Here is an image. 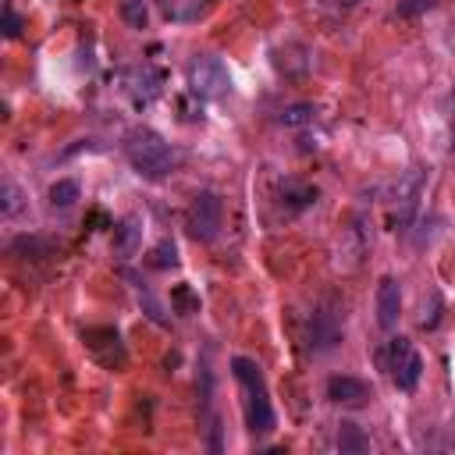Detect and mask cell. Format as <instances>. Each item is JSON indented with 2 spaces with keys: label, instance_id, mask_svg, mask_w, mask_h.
Segmentation results:
<instances>
[{
  "label": "cell",
  "instance_id": "obj_6",
  "mask_svg": "<svg viewBox=\"0 0 455 455\" xmlns=\"http://www.w3.org/2000/svg\"><path fill=\"white\" fill-rule=\"evenodd\" d=\"M327 398H331L334 405H352V409H359V405L370 402V384L359 380V377H348V373H334V377L327 380Z\"/></svg>",
  "mask_w": 455,
  "mask_h": 455
},
{
  "label": "cell",
  "instance_id": "obj_10",
  "mask_svg": "<svg viewBox=\"0 0 455 455\" xmlns=\"http://www.w3.org/2000/svg\"><path fill=\"white\" fill-rule=\"evenodd\" d=\"M156 4L171 21H196L210 7V0H156Z\"/></svg>",
  "mask_w": 455,
  "mask_h": 455
},
{
  "label": "cell",
  "instance_id": "obj_12",
  "mask_svg": "<svg viewBox=\"0 0 455 455\" xmlns=\"http://www.w3.org/2000/svg\"><path fill=\"white\" fill-rule=\"evenodd\" d=\"M316 121V107L313 103H288L281 110V124L284 128H302V124H313Z\"/></svg>",
  "mask_w": 455,
  "mask_h": 455
},
{
  "label": "cell",
  "instance_id": "obj_1",
  "mask_svg": "<svg viewBox=\"0 0 455 455\" xmlns=\"http://www.w3.org/2000/svg\"><path fill=\"white\" fill-rule=\"evenodd\" d=\"M231 373L238 380V387L245 391V423L252 434H270L274 430V405H270V391L263 380V370L249 359V355H235L231 359Z\"/></svg>",
  "mask_w": 455,
  "mask_h": 455
},
{
  "label": "cell",
  "instance_id": "obj_9",
  "mask_svg": "<svg viewBox=\"0 0 455 455\" xmlns=\"http://www.w3.org/2000/svg\"><path fill=\"white\" fill-rule=\"evenodd\" d=\"M139 238H142V228H139V217H124L117 228H114V249L128 259L139 252Z\"/></svg>",
  "mask_w": 455,
  "mask_h": 455
},
{
  "label": "cell",
  "instance_id": "obj_14",
  "mask_svg": "<svg viewBox=\"0 0 455 455\" xmlns=\"http://www.w3.org/2000/svg\"><path fill=\"white\" fill-rule=\"evenodd\" d=\"M178 263V249H174V242H156L153 249H149V256H146V267H153V270H167V267H174Z\"/></svg>",
  "mask_w": 455,
  "mask_h": 455
},
{
  "label": "cell",
  "instance_id": "obj_17",
  "mask_svg": "<svg viewBox=\"0 0 455 455\" xmlns=\"http://www.w3.org/2000/svg\"><path fill=\"white\" fill-rule=\"evenodd\" d=\"M18 32H21V18H18V14H14V7L7 4V7H4V36H7V39H14Z\"/></svg>",
  "mask_w": 455,
  "mask_h": 455
},
{
  "label": "cell",
  "instance_id": "obj_13",
  "mask_svg": "<svg viewBox=\"0 0 455 455\" xmlns=\"http://www.w3.org/2000/svg\"><path fill=\"white\" fill-rule=\"evenodd\" d=\"M338 448H341V451H366V448H370V437H366L355 423H341V427H338Z\"/></svg>",
  "mask_w": 455,
  "mask_h": 455
},
{
  "label": "cell",
  "instance_id": "obj_3",
  "mask_svg": "<svg viewBox=\"0 0 455 455\" xmlns=\"http://www.w3.org/2000/svg\"><path fill=\"white\" fill-rule=\"evenodd\" d=\"M185 78H188V89L203 100H220L231 92V71L217 53H196L185 64Z\"/></svg>",
  "mask_w": 455,
  "mask_h": 455
},
{
  "label": "cell",
  "instance_id": "obj_2",
  "mask_svg": "<svg viewBox=\"0 0 455 455\" xmlns=\"http://www.w3.org/2000/svg\"><path fill=\"white\" fill-rule=\"evenodd\" d=\"M124 156H128V164H132L142 178H149V181H156V178H164V174L174 171V149H171V142H167L164 135H156L153 128H132V132L124 135Z\"/></svg>",
  "mask_w": 455,
  "mask_h": 455
},
{
  "label": "cell",
  "instance_id": "obj_4",
  "mask_svg": "<svg viewBox=\"0 0 455 455\" xmlns=\"http://www.w3.org/2000/svg\"><path fill=\"white\" fill-rule=\"evenodd\" d=\"M220 220H224V203L217 192H199L188 206V217H185V228L196 242H213L217 231H220Z\"/></svg>",
  "mask_w": 455,
  "mask_h": 455
},
{
  "label": "cell",
  "instance_id": "obj_5",
  "mask_svg": "<svg viewBox=\"0 0 455 455\" xmlns=\"http://www.w3.org/2000/svg\"><path fill=\"white\" fill-rule=\"evenodd\" d=\"M387 355H391L387 370H391V380L398 384V391H412L419 384V377H423V359H419L416 345L409 338H395L387 345Z\"/></svg>",
  "mask_w": 455,
  "mask_h": 455
},
{
  "label": "cell",
  "instance_id": "obj_19",
  "mask_svg": "<svg viewBox=\"0 0 455 455\" xmlns=\"http://www.w3.org/2000/svg\"><path fill=\"white\" fill-rule=\"evenodd\" d=\"M430 4H434V0H405V4H402V11H405V14H412V11H419V7H430Z\"/></svg>",
  "mask_w": 455,
  "mask_h": 455
},
{
  "label": "cell",
  "instance_id": "obj_16",
  "mask_svg": "<svg viewBox=\"0 0 455 455\" xmlns=\"http://www.w3.org/2000/svg\"><path fill=\"white\" fill-rule=\"evenodd\" d=\"M121 14H124V21H128L132 28H142V25H146V4H142V0H124V4H121Z\"/></svg>",
  "mask_w": 455,
  "mask_h": 455
},
{
  "label": "cell",
  "instance_id": "obj_18",
  "mask_svg": "<svg viewBox=\"0 0 455 455\" xmlns=\"http://www.w3.org/2000/svg\"><path fill=\"white\" fill-rule=\"evenodd\" d=\"M359 4H363V0H320V7L331 11V14H345V11L359 7Z\"/></svg>",
  "mask_w": 455,
  "mask_h": 455
},
{
  "label": "cell",
  "instance_id": "obj_7",
  "mask_svg": "<svg viewBox=\"0 0 455 455\" xmlns=\"http://www.w3.org/2000/svg\"><path fill=\"white\" fill-rule=\"evenodd\" d=\"M398 316H402V288H398L395 277H384L377 284V323L384 331H395Z\"/></svg>",
  "mask_w": 455,
  "mask_h": 455
},
{
  "label": "cell",
  "instance_id": "obj_20",
  "mask_svg": "<svg viewBox=\"0 0 455 455\" xmlns=\"http://www.w3.org/2000/svg\"><path fill=\"white\" fill-rule=\"evenodd\" d=\"M451 153H455V128H451Z\"/></svg>",
  "mask_w": 455,
  "mask_h": 455
},
{
  "label": "cell",
  "instance_id": "obj_11",
  "mask_svg": "<svg viewBox=\"0 0 455 455\" xmlns=\"http://www.w3.org/2000/svg\"><path fill=\"white\" fill-rule=\"evenodd\" d=\"M78 196H82V185H78L75 178H60V181L50 185V206H53V210H68V206H75Z\"/></svg>",
  "mask_w": 455,
  "mask_h": 455
},
{
  "label": "cell",
  "instance_id": "obj_8",
  "mask_svg": "<svg viewBox=\"0 0 455 455\" xmlns=\"http://www.w3.org/2000/svg\"><path fill=\"white\" fill-rule=\"evenodd\" d=\"M341 341V327H338V316L331 309H316L313 320H309V348L313 352H327Z\"/></svg>",
  "mask_w": 455,
  "mask_h": 455
},
{
  "label": "cell",
  "instance_id": "obj_15",
  "mask_svg": "<svg viewBox=\"0 0 455 455\" xmlns=\"http://www.w3.org/2000/svg\"><path fill=\"white\" fill-rule=\"evenodd\" d=\"M21 199H25V196H21V188H18L14 181H4V185H0V213H4V217H14V213L21 210Z\"/></svg>",
  "mask_w": 455,
  "mask_h": 455
}]
</instances>
